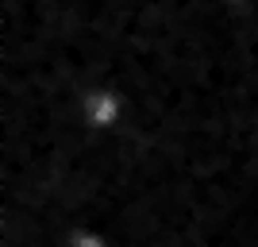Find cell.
Masks as SVG:
<instances>
[{
	"label": "cell",
	"mask_w": 258,
	"mask_h": 247,
	"mask_svg": "<svg viewBox=\"0 0 258 247\" xmlns=\"http://www.w3.org/2000/svg\"><path fill=\"white\" fill-rule=\"evenodd\" d=\"M74 108L89 131H116L127 116V97L116 85H93L77 97Z\"/></svg>",
	"instance_id": "cell-1"
},
{
	"label": "cell",
	"mask_w": 258,
	"mask_h": 247,
	"mask_svg": "<svg viewBox=\"0 0 258 247\" xmlns=\"http://www.w3.org/2000/svg\"><path fill=\"white\" fill-rule=\"evenodd\" d=\"M62 247H112L108 243V236L100 232V228H70L66 232V239H62Z\"/></svg>",
	"instance_id": "cell-2"
}]
</instances>
